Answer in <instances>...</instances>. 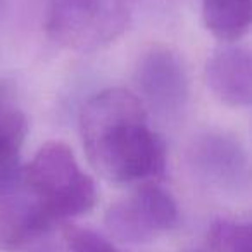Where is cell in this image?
I'll use <instances>...</instances> for the list:
<instances>
[{"label":"cell","instance_id":"1","mask_svg":"<svg viewBox=\"0 0 252 252\" xmlns=\"http://www.w3.org/2000/svg\"><path fill=\"white\" fill-rule=\"evenodd\" d=\"M90 164L112 183H152L166 173V144L147 123L144 102L125 88L94 95L80 114Z\"/></svg>","mask_w":252,"mask_h":252},{"label":"cell","instance_id":"2","mask_svg":"<svg viewBox=\"0 0 252 252\" xmlns=\"http://www.w3.org/2000/svg\"><path fill=\"white\" fill-rule=\"evenodd\" d=\"M23 183L54 224L88 213L97 202L95 182L63 142H47L36 151L23 169Z\"/></svg>","mask_w":252,"mask_h":252},{"label":"cell","instance_id":"3","mask_svg":"<svg viewBox=\"0 0 252 252\" xmlns=\"http://www.w3.org/2000/svg\"><path fill=\"white\" fill-rule=\"evenodd\" d=\"M137 4L138 0H52L47 36L63 49L95 52L128 30Z\"/></svg>","mask_w":252,"mask_h":252},{"label":"cell","instance_id":"4","mask_svg":"<svg viewBox=\"0 0 252 252\" xmlns=\"http://www.w3.org/2000/svg\"><path fill=\"white\" fill-rule=\"evenodd\" d=\"M104 223L111 237L125 244H147L178 223L173 195L156 182L142 183L131 195L111 204Z\"/></svg>","mask_w":252,"mask_h":252},{"label":"cell","instance_id":"5","mask_svg":"<svg viewBox=\"0 0 252 252\" xmlns=\"http://www.w3.org/2000/svg\"><path fill=\"white\" fill-rule=\"evenodd\" d=\"M145 102L162 116H175L189 100V74L175 50L152 47L140 57L135 73Z\"/></svg>","mask_w":252,"mask_h":252},{"label":"cell","instance_id":"6","mask_svg":"<svg viewBox=\"0 0 252 252\" xmlns=\"http://www.w3.org/2000/svg\"><path fill=\"white\" fill-rule=\"evenodd\" d=\"M190 162L211 183L228 190H240L251 182V164L244 147L224 133L199 137L190 149Z\"/></svg>","mask_w":252,"mask_h":252},{"label":"cell","instance_id":"7","mask_svg":"<svg viewBox=\"0 0 252 252\" xmlns=\"http://www.w3.org/2000/svg\"><path fill=\"white\" fill-rule=\"evenodd\" d=\"M206 81L216 98L230 107L252 105V49L223 47L207 59Z\"/></svg>","mask_w":252,"mask_h":252},{"label":"cell","instance_id":"8","mask_svg":"<svg viewBox=\"0 0 252 252\" xmlns=\"http://www.w3.org/2000/svg\"><path fill=\"white\" fill-rule=\"evenodd\" d=\"M54 226V221L32 197L7 200L0 206V249L19 251Z\"/></svg>","mask_w":252,"mask_h":252},{"label":"cell","instance_id":"9","mask_svg":"<svg viewBox=\"0 0 252 252\" xmlns=\"http://www.w3.org/2000/svg\"><path fill=\"white\" fill-rule=\"evenodd\" d=\"M28 133V123L18 107L0 92V195L9 193L23 180L19 151Z\"/></svg>","mask_w":252,"mask_h":252},{"label":"cell","instance_id":"10","mask_svg":"<svg viewBox=\"0 0 252 252\" xmlns=\"http://www.w3.org/2000/svg\"><path fill=\"white\" fill-rule=\"evenodd\" d=\"M202 18L211 35L233 43L252 28V0H202Z\"/></svg>","mask_w":252,"mask_h":252},{"label":"cell","instance_id":"11","mask_svg":"<svg viewBox=\"0 0 252 252\" xmlns=\"http://www.w3.org/2000/svg\"><path fill=\"white\" fill-rule=\"evenodd\" d=\"M211 252H252V223L220 220L207 235Z\"/></svg>","mask_w":252,"mask_h":252},{"label":"cell","instance_id":"12","mask_svg":"<svg viewBox=\"0 0 252 252\" xmlns=\"http://www.w3.org/2000/svg\"><path fill=\"white\" fill-rule=\"evenodd\" d=\"M63 235L71 252H123L109 238L90 228L66 223L63 228Z\"/></svg>","mask_w":252,"mask_h":252}]
</instances>
